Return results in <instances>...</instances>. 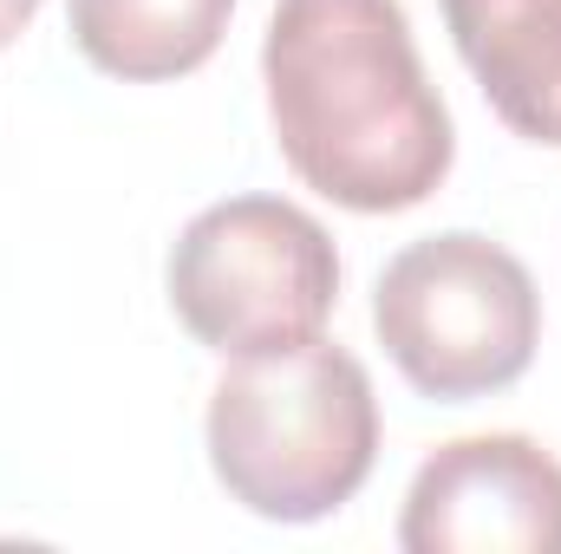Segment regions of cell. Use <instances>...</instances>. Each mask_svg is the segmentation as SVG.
I'll use <instances>...</instances> for the list:
<instances>
[{
  "instance_id": "6da1fadb",
  "label": "cell",
  "mask_w": 561,
  "mask_h": 554,
  "mask_svg": "<svg viewBox=\"0 0 561 554\" xmlns=\"http://www.w3.org/2000/svg\"><path fill=\"white\" fill-rule=\"evenodd\" d=\"M262 85L287 170L353 216L419 209L450 176L457 131L399 0H275Z\"/></svg>"
},
{
  "instance_id": "7a4b0ae2",
  "label": "cell",
  "mask_w": 561,
  "mask_h": 554,
  "mask_svg": "<svg viewBox=\"0 0 561 554\" xmlns=\"http://www.w3.org/2000/svg\"><path fill=\"white\" fill-rule=\"evenodd\" d=\"M209 470L262 522H320L359 496L379 463L373 372L333 346L300 339L280 353H242L209 392Z\"/></svg>"
},
{
  "instance_id": "3957f363",
  "label": "cell",
  "mask_w": 561,
  "mask_h": 554,
  "mask_svg": "<svg viewBox=\"0 0 561 554\" xmlns=\"http://www.w3.org/2000/svg\"><path fill=\"white\" fill-rule=\"evenodd\" d=\"M373 333L412 392L470 405L529 372L542 346V293L503 242L444 229L386 262L373 287Z\"/></svg>"
},
{
  "instance_id": "277c9868",
  "label": "cell",
  "mask_w": 561,
  "mask_h": 554,
  "mask_svg": "<svg viewBox=\"0 0 561 554\" xmlns=\"http://www.w3.org/2000/svg\"><path fill=\"white\" fill-rule=\"evenodd\" d=\"M163 287L196 346L222 359L280 353L327 326L340 300V249L320 216L287 196H229L183 222Z\"/></svg>"
},
{
  "instance_id": "5b68a950",
  "label": "cell",
  "mask_w": 561,
  "mask_h": 554,
  "mask_svg": "<svg viewBox=\"0 0 561 554\" xmlns=\"http://www.w3.org/2000/svg\"><path fill=\"white\" fill-rule=\"evenodd\" d=\"M405 554H561V463L523 430L437 443L399 516Z\"/></svg>"
},
{
  "instance_id": "8992f818",
  "label": "cell",
  "mask_w": 561,
  "mask_h": 554,
  "mask_svg": "<svg viewBox=\"0 0 561 554\" xmlns=\"http://www.w3.org/2000/svg\"><path fill=\"white\" fill-rule=\"evenodd\" d=\"M490 112L561 150V0H437Z\"/></svg>"
},
{
  "instance_id": "52a82bcc",
  "label": "cell",
  "mask_w": 561,
  "mask_h": 554,
  "mask_svg": "<svg viewBox=\"0 0 561 554\" xmlns=\"http://www.w3.org/2000/svg\"><path fill=\"white\" fill-rule=\"evenodd\" d=\"M229 13L236 0H66L72 46L125 85L196 72L222 46Z\"/></svg>"
},
{
  "instance_id": "ba28073f",
  "label": "cell",
  "mask_w": 561,
  "mask_h": 554,
  "mask_svg": "<svg viewBox=\"0 0 561 554\" xmlns=\"http://www.w3.org/2000/svg\"><path fill=\"white\" fill-rule=\"evenodd\" d=\"M33 13H39V0H0V53L33 26Z\"/></svg>"
}]
</instances>
